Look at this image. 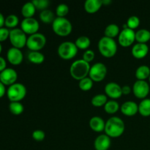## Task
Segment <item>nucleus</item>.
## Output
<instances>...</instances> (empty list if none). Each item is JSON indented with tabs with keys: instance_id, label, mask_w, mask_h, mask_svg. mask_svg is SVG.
<instances>
[{
	"instance_id": "obj_1",
	"label": "nucleus",
	"mask_w": 150,
	"mask_h": 150,
	"mask_svg": "<svg viewBox=\"0 0 150 150\" xmlns=\"http://www.w3.org/2000/svg\"><path fill=\"white\" fill-rule=\"evenodd\" d=\"M125 123L121 118L112 117L105 122V133L110 138H118L123 134L125 131Z\"/></svg>"
},
{
	"instance_id": "obj_2",
	"label": "nucleus",
	"mask_w": 150,
	"mask_h": 150,
	"mask_svg": "<svg viewBox=\"0 0 150 150\" xmlns=\"http://www.w3.org/2000/svg\"><path fill=\"white\" fill-rule=\"evenodd\" d=\"M90 64L89 62L82 59H77L73 62L70 67V73L72 77L78 81L87 77L90 70Z\"/></svg>"
},
{
	"instance_id": "obj_3",
	"label": "nucleus",
	"mask_w": 150,
	"mask_h": 150,
	"mask_svg": "<svg viewBox=\"0 0 150 150\" xmlns=\"http://www.w3.org/2000/svg\"><path fill=\"white\" fill-rule=\"evenodd\" d=\"M98 50L103 57L110 58L117 54V44L114 39L104 36L98 42Z\"/></svg>"
},
{
	"instance_id": "obj_4",
	"label": "nucleus",
	"mask_w": 150,
	"mask_h": 150,
	"mask_svg": "<svg viewBox=\"0 0 150 150\" xmlns=\"http://www.w3.org/2000/svg\"><path fill=\"white\" fill-rule=\"evenodd\" d=\"M52 29L59 36L66 37L71 33L73 26L71 22L66 18L57 17L52 23Z\"/></svg>"
},
{
	"instance_id": "obj_5",
	"label": "nucleus",
	"mask_w": 150,
	"mask_h": 150,
	"mask_svg": "<svg viewBox=\"0 0 150 150\" xmlns=\"http://www.w3.org/2000/svg\"><path fill=\"white\" fill-rule=\"evenodd\" d=\"M26 95V88L21 83H15L8 87L7 96L10 102H21Z\"/></svg>"
},
{
	"instance_id": "obj_6",
	"label": "nucleus",
	"mask_w": 150,
	"mask_h": 150,
	"mask_svg": "<svg viewBox=\"0 0 150 150\" xmlns=\"http://www.w3.org/2000/svg\"><path fill=\"white\" fill-rule=\"evenodd\" d=\"M78 50L79 48H77L75 42L71 41H65L59 45L57 52L62 59L69 60L74 58L77 55Z\"/></svg>"
},
{
	"instance_id": "obj_7",
	"label": "nucleus",
	"mask_w": 150,
	"mask_h": 150,
	"mask_svg": "<svg viewBox=\"0 0 150 150\" xmlns=\"http://www.w3.org/2000/svg\"><path fill=\"white\" fill-rule=\"evenodd\" d=\"M27 38L26 34L21 29L15 28L10 30L9 39L13 47L19 48V49L23 48L25 45H26Z\"/></svg>"
},
{
	"instance_id": "obj_8",
	"label": "nucleus",
	"mask_w": 150,
	"mask_h": 150,
	"mask_svg": "<svg viewBox=\"0 0 150 150\" xmlns=\"http://www.w3.org/2000/svg\"><path fill=\"white\" fill-rule=\"evenodd\" d=\"M46 44V38L42 33H35L29 35L26 41V47L31 51H39Z\"/></svg>"
},
{
	"instance_id": "obj_9",
	"label": "nucleus",
	"mask_w": 150,
	"mask_h": 150,
	"mask_svg": "<svg viewBox=\"0 0 150 150\" xmlns=\"http://www.w3.org/2000/svg\"><path fill=\"white\" fill-rule=\"evenodd\" d=\"M106 74V66L102 62H97L91 66L89 76L93 81L99 82L105 79Z\"/></svg>"
},
{
	"instance_id": "obj_10",
	"label": "nucleus",
	"mask_w": 150,
	"mask_h": 150,
	"mask_svg": "<svg viewBox=\"0 0 150 150\" xmlns=\"http://www.w3.org/2000/svg\"><path fill=\"white\" fill-rule=\"evenodd\" d=\"M133 94L139 99H145L149 93V85L146 81L137 80L133 83L132 88Z\"/></svg>"
},
{
	"instance_id": "obj_11",
	"label": "nucleus",
	"mask_w": 150,
	"mask_h": 150,
	"mask_svg": "<svg viewBox=\"0 0 150 150\" xmlns=\"http://www.w3.org/2000/svg\"><path fill=\"white\" fill-rule=\"evenodd\" d=\"M136 40V32L129 28L123 29L118 36V41L123 47L130 46Z\"/></svg>"
},
{
	"instance_id": "obj_12",
	"label": "nucleus",
	"mask_w": 150,
	"mask_h": 150,
	"mask_svg": "<svg viewBox=\"0 0 150 150\" xmlns=\"http://www.w3.org/2000/svg\"><path fill=\"white\" fill-rule=\"evenodd\" d=\"M40 28L39 22L35 18H23L21 23V29L26 34L32 35L33 34L38 33Z\"/></svg>"
},
{
	"instance_id": "obj_13",
	"label": "nucleus",
	"mask_w": 150,
	"mask_h": 150,
	"mask_svg": "<svg viewBox=\"0 0 150 150\" xmlns=\"http://www.w3.org/2000/svg\"><path fill=\"white\" fill-rule=\"evenodd\" d=\"M18 79V73L14 69L6 68L0 75V81L5 86H11L16 83Z\"/></svg>"
},
{
	"instance_id": "obj_14",
	"label": "nucleus",
	"mask_w": 150,
	"mask_h": 150,
	"mask_svg": "<svg viewBox=\"0 0 150 150\" xmlns=\"http://www.w3.org/2000/svg\"><path fill=\"white\" fill-rule=\"evenodd\" d=\"M7 59L9 62L13 65H18L23 62V56L21 49L12 47L7 51Z\"/></svg>"
},
{
	"instance_id": "obj_15",
	"label": "nucleus",
	"mask_w": 150,
	"mask_h": 150,
	"mask_svg": "<svg viewBox=\"0 0 150 150\" xmlns=\"http://www.w3.org/2000/svg\"><path fill=\"white\" fill-rule=\"evenodd\" d=\"M105 92L107 96L112 99H117L122 95V86L115 82H109L105 86Z\"/></svg>"
},
{
	"instance_id": "obj_16",
	"label": "nucleus",
	"mask_w": 150,
	"mask_h": 150,
	"mask_svg": "<svg viewBox=\"0 0 150 150\" xmlns=\"http://www.w3.org/2000/svg\"><path fill=\"white\" fill-rule=\"evenodd\" d=\"M111 144V138L106 134L98 136L94 142V146L96 150H108Z\"/></svg>"
},
{
	"instance_id": "obj_17",
	"label": "nucleus",
	"mask_w": 150,
	"mask_h": 150,
	"mask_svg": "<svg viewBox=\"0 0 150 150\" xmlns=\"http://www.w3.org/2000/svg\"><path fill=\"white\" fill-rule=\"evenodd\" d=\"M120 110L124 115L132 117L139 112V105L134 101H126L121 105Z\"/></svg>"
},
{
	"instance_id": "obj_18",
	"label": "nucleus",
	"mask_w": 150,
	"mask_h": 150,
	"mask_svg": "<svg viewBox=\"0 0 150 150\" xmlns=\"http://www.w3.org/2000/svg\"><path fill=\"white\" fill-rule=\"evenodd\" d=\"M148 53H149V47L145 43L137 42L132 47L131 54L136 59L144 58Z\"/></svg>"
},
{
	"instance_id": "obj_19",
	"label": "nucleus",
	"mask_w": 150,
	"mask_h": 150,
	"mask_svg": "<svg viewBox=\"0 0 150 150\" xmlns=\"http://www.w3.org/2000/svg\"><path fill=\"white\" fill-rule=\"evenodd\" d=\"M89 126L94 131L102 132L105 130V122L102 117L95 116L92 117L89 120Z\"/></svg>"
},
{
	"instance_id": "obj_20",
	"label": "nucleus",
	"mask_w": 150,
	"mask_h": 150,
	"mask_svg": "<svg viewBox=\"0 0 150 150\" xmlns=\"http://www.w3.org/2000/svg\"><path fill=\"white\" fill-rule=\"evenodd\" d=\"M102 6V0H86L84 2L85 10L86 13L91 14L97 13Z\"/></svg>"
},
{
	"instance_id": "obj_21",
	"label": "nucleus",
	"mask_w": 150,
	"mask_h": 150,
	"mask_svg": "<svg viewBox=\"0 0 150 150\" xmlns=\"http://www.w3.org/2000/svg\"><path fill=\"white\" fill-rule=\"evenodd\" d=\"M136 77L138 80L145 81L150 76V68L147 65H141L136 69Z\"/></svg>"
},
{
	"instance_id": "obj_22",
	"label": "nucleus",
	"mask_w": 150,
	"mask_h": 150,
	"mask_svg": "<svg viewBox=\"0 0 150 150\" xmlns=\"http://www.w3.org/2000/svg\"><path fill=\"white\" fill-rule=\"evenodd\" d=\"M35 11H36V8L32 1H28L25 3L21 8V14L24 17V18L33 17Z\"/></svg>"
},
{
	"instance_id": "obj_23",
	"label": "nucleus",
	"mask_w": 150,
	"mask_h": 150,
	"mask_svg": "<svg viewBox=\"0 0 150 150\" xmlns=\"http://www.w3.org/2000/svg\"><path fill=\"white\" fill-rule=\"evenodd\" d=\"M150 40V31L146 29H141L136 32V40L139 43H145Z\"/></svg>"
},
{
	"instance_id": "obj_24",
	"label": "nucleus",
	"mask_w": 150,
	"mask_h": 150,
	"mask_svg": "<svg viewBox=\"0 0 150 150\" xmlns=\"http://www.w3.org/2000/svg\"><path fill=\"white\" fill-rule=\"evenodd\" d=\"M139 113L143 117L150 116V99L145 98L139 104Z\"/></svg>"
},
{
	"instance_id": "obj_25",
	"label": "nucleus",
	"mask_w": 150,
	"mask_h": 150,
	"mask_svg": "<svg viewBox=\"0 0 150 150\" xmlns=\"http://www.w3.org/2000/svg\"><path fill=\"white\" fill-rule=\"evenodd\" d=\"M120 27L115 23H110L105 27L104 34L105 37L112 38L114 39L117 36H119L120 35Z\"/></svg>"
},
{
	"instance_id": "obj_26",
	"label": "nucleus",
	"mask_w": 150,
	"mask_h": 150,
	"mask_svg": "<svg viewBox=\"0 0 150 150\" xmlns=\"http://www.w3.org/2000/svg\"><path fill=\"white\" fill-rule=\"evenodd\" d=\"M28 59L33 64H41L45 60V56L40 51H30L28 54Z\"/></svg>"
},
{
	"instance_id": "obj_27",
	"label": "nucleus",
	"mask_w": 150,
	"mask_h": 150,
	"mask_svg": "<svg viewBox=\"0 0 150 150\" xmlns=\"http://www.w3.org/2000/svg\"><path fill=\"white\" fill-rule=\"evenodd\" d=\"M40 18L43 23H51L54 22L55 20V14L54 12L51 11V10L46 9L45 10H42L40 13Z\"/></svg>"
},
{
	"instance_id": "obj_28",
	"label": "nucleus",
	"mask_w": 150,
	"mask_h": 150,
	"mask_svg": "<svg viewBox=\"0 0 150 150\" xmlns=\"http://www.w3.org/2000/svg\"><path fill=\"white\" fill-rule=\"evenodd\" d=\"M120 104L114 100H110L107 101L104 105V110L106 113L109 114H114L118 111L120 109Z\"/></svg>"
},
{
	"instance_id": "obj_29",
	"label": "nucleus",
	"mask_w": 150,
	"mask_h": 150,
	"mask_svg": "<svg viewBox=\"0 0 150 150\" xmlns=\"http://www.w3.org/2000/svg\"><path fill=\"white\" fill-rule=\"evenodd\" d=\"M75 44H76L77 48H79V49L87 50V48H89V45H90L91 41L90 39H89L88 37L82 35V36L79 37V38L76 39Z\"/></svg>"
},
{
	"instance_id": "obj_30",
	"label": "nucleus",
	"mask_w": 150,
	"mask_h": 150,
	"mask_svg": "<svg viewBox=\"0 0 150 150\" xmlns=\"http://www.w3.org/2000/svg\"><path fill=\"white\" fill-rule=\"evenodd\" d=\"M107 101H108L107 96L103 94H98V95H95L91 100L92 105L95 107H101L103 105H105Z\"/></svg>"
},
{
	"instance_id": "obj_31",
	"label": "nucleus",
	"mask_w": 150,
	"mask_h": 150,
	"mask_svg": "<svg viewBox=\"0 0 150 150\" xmlns=\"http://www.w3.org/2000/svg\"><path fill=\"white\" fill-rule=\"evenodd\" d=\"M9 109L14 115H20L23 112L24 107L21 102H10L9 104Z\"/></svg>"
},
{
	"instance_id": "obj_32",
	"label": "nucleus",
	"mask_w": 150,
	"mask_h": 150,
	"mask_svg": "<svg viewBox=\"0 0 150 150\" xmlns=\"http://www.w3.org/2000/svg\"><path fill=\"white\" fill-rule=\"evenodd\" d=\"M19 23V19L17 16L14 14H11L7 16L5 18V22L4 25L7 28H11V29H15Z\"/></svg>"
},
{
	"instance_id": "obj_33",
	"label": "nucleus",
	"mask_w": 150,
	"mask_h": 150,
	"mask_svg": "<svg viewBox=\"0 0 150 150\" xmlns=\"http://www.w3.org/2000/svg\"><path fill=\"white\" fill-rule=\"evenodd\" d=\"M79 86L81 90L83 91H89L93 86V81L89 77H86L84 79L79 81Z\"/></svg>"
},
{
	"instance_id": "obj_34",
	"label": "nucleus",
	"mask_w": 150,
	"mask_h": 150,
	"mask_svg": "<svg viewBox=\"0 0 150 150\" xmlns=\"http://www.w3.org/2000/svg\"><path fill=\"white\" fill-rule=\"evenodd\" d=\"M69 13V7L66 4H59L56 8V14L57 17L64 18Z\"/></svg>"
},
{
	"instance_id": "obj_35",
	"label": "nucleus",
	"mask_w": 150,
	"mask_h": 150,
	"mask_svg": "<svg viewBox=\"0 0 150 150\" xmlns=\"http://www.w3.org/2000/svg\"><path fill=\"white\" fill-rule=\"evenodd\" d=\"M127 27L129 29H131L134 30L135 29L139 27V24H140V19L138 16H132L127 19Z\"/></svg>"
},
{
	"instance_id": "obj_36",
	"label": "nucleus",
	"mask_w": 150,
	"mask_h": 150,
	"mask_svg": "<svg viewBox=\"0 0 150 150\" xmlns=\"http://www.w3.org/2000/svg\"><path fill=\"white\" fill-rule=\"evenodd\" d=\"M32 1L35 5V8L38 10H41L42 11L46 10L50 4L48 0H33Z\"/></svg>"
},
{
	"instance_id": "obj_37",
	"label": "nucleus",
	"mask_w": 150,
	"mask_h": 150,
	"mask_svg": "<svg viewBox=\"0 0 150 150\" xmlns=\"http://www.w3.org/2000/svg\"><path fill=\"white\" fill-rule=\"evenodd\" d=\"M32 136L36 142H42L45 138V133L42 130H35L32 133Z\"/></svg>"
},
{
	"instance_id": "obj_38",
	"label": "nucleus",
	"mask_w": 150,
	"mask_h": 150,
	"mask_svg": "<svg viewBox=\"0 0 150 150\" xmlns=\"http://www.w3.org/2000/svg\"><path fill=\"white\" fill-rule=\"evenodd\" d=\"M95 52H94L92 50L87 49L84 51V53H83V59L89 63L90 62L93 61V59H95Z\"/></svg>"
},
{
	"instance_id": "obj_39",
	"label": "nucleus",
	"mask_w": 150,
	"mask_h": 150,
	"mask_svg": "<svg viewBox=\"0 0 150 150\" xmlns=\"http://www.w3.org/2000/svg\"><path fill=\"white\" fill-rule=\"evenodd\" d=\"M10 36V30L7 28H0V42L5 41Z\"/></svg>"
},
{
	"instance_id": "obj_40",
	"label": "nucleus",
	"mask_w": 150,
	"mask_h": 150,
	"mask_svg": "<svg viewBox=\"0 0 150 150\" xmlns=\"http://www.w3.org/2000/svg\"><path fill=\"white\" fill-rule=\"evenodd\" d=\"M7 62H6V60L4 59L3 57H0V73L3 71V70H5L7 68Z\"/></svg>"
},
{
	"instance_id": "obj_41",
	"label": "nucleus",
	"mask_w": 150,
	"mask_h": 150,
	"mask_svg": "<svg viewBox=\"0 0 150 150\" xmlns=\"http://www.w3.org/2000/svg\"><path fill=\"white\" fill-rule=\"evenodd\" d=\"M131 87L128 85H125L122 87V95H129L131 92Z\"/></svg>"
},
{
	"instance_id": "obj_42",
	"label": "nucleus",
	"mask_w": 150,
	"mask_h": 150,
	"mask_svg": "<svg viewBox=\"0 0 150 150\" xmlns=\"http://www.w3.org/2000/svg\"><path fill=\"white\" fill-rule=\"evenodd\" d=\"M7 91L5 89V85L3 84L1 81H0V98H1L2 97L4 96V95L6 94Z\"/></svg>"
},
{
	"instance_id": "obj_43",
	"label": "nucleus",
	"mask_w": 150,
	"mask_h": 150,
	"mask_svg": "<svg viewBox=\"0 0 150 150\" xmlns=\"http://www.w3.org/2000/svg\"><path fill=\"white\" fill-rule=\"evenodd\" d=\"M4 22H5V18L4 17L2 13H0V28L3 27V26L4 25Z\"/></svg>"
},
{
	"instance_id": "obj_44",
	"label": "nucleus",
	"mask_w": 150,
	"mask_h": 150,
	"mask_svg": "<svg viewBox=\"0 0 150 150\" xmlns=\"http://www.w3.org/2000/svg\"><path fill=\"white\" fill-rule=\"evenodd\" d=\"M103 4H105V5H108V4H111V0H102Z\"/></svg>"
},
{
	"instance_id": "obj_45",
	"label": "nucleus",
	"mask_w": 150,
	"mask_h": 150,
	"mask_svg": "<svg viewBox=\"0 0 150 150\" xmlns=\"http://www.w3.org/2000/svg\"><path fill=\"white\" fill-rule=\"evenodd\" d=\"M1 51H2V46H1V44L0 42V54L1 53Z\"/></svg>"
},
{
	"instance_id": "obj_46",
	"label": "nucleus",
	"mask_w": 150,
	"mask_h": 150,
	"mask_svg": "<svg viewBox=\"0 0 150 150\" xmlns=\"http://www.w3.org/2000/svg\"><path fill=\"white\" fill-rule=\"evenodd\" d=\"M149 83H150V76H149Z\"/></svg>"
},
{
	"instance_id": "obj_47",
	"label": "nucleus",
	"mask_w": 150,
	"mask_h": 150,
	"mask_svg": "<svg viewBox=\"0 0 150 150\" xmlns=\"http://www.w3.org/2000/svg\"><path fill=\"white\" fill-rule=\"evenodd\" d=\"M0 75H1V73H0Z\"/></svg>"
}]
</instances>
